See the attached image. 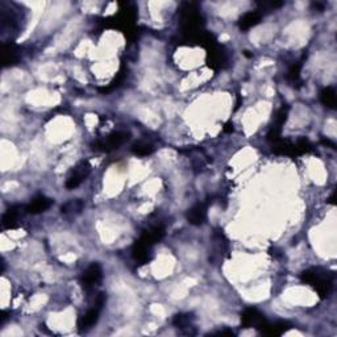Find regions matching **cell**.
I'll list each match as a JSON object with an SVG mask.
<instances>
[{
  "mask_svg": "<svg viewBox=\"0 0 337 337\" xmlns=\"http://www.w3.org/2000/svg\"><path fill=\"white\" fill-rule=\"evenodd\" d=\"M103 278V269L99 262H93L86 270L83 271L80 277V284L85 290L90 291L95 287L96 284L102 281Z\"/></svg>",
  "mask_w": 337,
  "mask_h": 337,
  "instance_id": "cell-4",
  "label": "cell"
},
{
  "mask_svg": "<svg viewBox=\"0 0 337 337\" xmlns=\"http://www.w3.org/2000/svg\"><path fill=\"white\" fill-rule=\"evenodd\" d=\"M215 334L218 336H224V334H228V336H235V333L232 330H220V332H216Z\"/></svg>",
  "mask_w": 337,
  "mask_h": 337,
  "instance_id": "cell-20",
  "label": "cell"
},
{
  "mask_svg": "<svg viewBox=\"0 0 337 337\" xmlns=\"http://www.w3.org/2000/svg\"><path fill=\"white\" fill-rule=\"evenodd\" d=\"M321 142H323L324 145H328L332 149H336V144H334L333 141H330V140H321Z\"/></svg>",
  "mask_w": 337,
  "mask_h": 337,
  "instance_id": "cell-21",
  "label": "cell"
},
{
  "mask_svg": "<svg viewBox=\"0 0 337 337\" xmlns=\"http://www.w3.org/2000/svg\"><path fill=\"white\" fill-rule=\"evenodd\" d=\"M288 106H282L281 109L278 111L277 116H275V121L273 124V127L270 128V132L268 133V140L269 141H278L279 140V136H281L282 132V127L287 120V115H288Z\"/></svg>",
  "mask_w": 337,
  "mask_h": 337,
  "instance_id": "cell-6",
  "label": "cell"
},
{
  "mask_svg": "<svg viewBox=\"0 0 337 337\" xmlns=\"http://www.w3.org/2000/svg\"><path fill=\"white\" fill-rule=\"evenodd\" d=\"M223 131H224L225 133H232L233 131H235V128H233V124H232V122H227Z\"/></svg>",
  "mask_w": 337,
  "mask_h": 337,
  "instance_id": "cell-19",
  "label": "cell"
},
{
  "mask_svg": "<svg viewBox=\"0 0 337 337\" xmlns=\"http://www.w3.org/2000/svg\"><path fill=\"white\" fill-rule=\"evenodd\" d=\"M52 205H53V199L48 198L45 195H37L25 207V211L28 214H32V215H37V214H43V212L48 211Z\"/></svg>",
  "mask_w": 337,
  "mask_h": 337,
  "instance_id": "cell-8",
  "label": "cell"
},
{
  "mask_svg": "<svg viewBox=\"0 0 337 337\" xmlns=\"http://www.w3.org/2000/svg\"><path fill=\"white\" fill-rule=\"evenodd\" d=\"M301 279L315 288L321 299L329 297L333 288V273L323 268H310L304 270L301 274Z\"/></svg>",
  "mask_w": 337,
  "mask_h": 337,
  "instance_id": "cell-1",
  "label": "cell"
},
{
  "mask_svg": "<svg viewBox=\"0 0 337 337\" xmlns=\"http://www.w3.org/2000/svg\"><path fill=\"white\" fill-rule=\"evenodd\" d=\"M301 69H302V62L295 63L294 66L291 67L290 71L287 74V79L291 83H298L301 79Z\"/></svg>",
  "mask_w": 337,
  "mask_h": 337,
  "instance_id": "cell-18",
  "label": "cell"
},
{
  "mask_svg": "<svg viewBox=\"0 0 337 337\" xmlns=\"http://www.w3.org/2000/svg\"><path fill=\"white\" fill-rule=\"evenodd\" d=\"M83 207H85V203H83L80 199H71V200H69V202L61 205V212L65 214V215H69V214H80Z\"/></svg>",
  "mask_w": 337,
  "mask_h": 337,
  "instance_id": "cell-15",
  "label": "cell"
},
{
  "mask_svg": "<svg viewBox=\"0 0 337 337\" xmlns=\"http://www.w3.org/2000/svg\"><path fill=\"white\" fill-rule=\"evenodd\" d=\"M192 320H194L192 314H178L173 319V324L177 328H187L191 325Z\"/></svg>",
  "mask_w": 337,
  "mask_h": 337,
  "instance_id": "cell-17",
  "label": "cell"
},
{
  "mask_svg": "<svg viewBox=\"0 0 337 337\" xmlns=\"http://www.w3.org/2000/svg\"><path fill=\"white\" fill-rule=\"evenodd\" d=\"M23 209H25V207H23V205L20 204L11 205L10 208L6 211L3 218H2V225H3V228H16L17 223H19L21 215H23Z\"/></svg>",
  "mask_w": 337,
  "mask_h": 337,
  "instance_id": "cell-7",
  "label": "cell"
},
{
  "mask_svg": "<svg viewBox=\"0 0 337 337\" xmlns=\"http://www.w3.org/2000/svg\"><path fill=\"white\" fill-rule=\"evenodd\" d=\"M132 152L136 155H140V157H145V155H150L154 152V146L152 144L145 141H139L133 144L132 145Z\"/></svg>",
  "mask_w": 337,
  "mask_h": 337,
  "instance_id": "cell-16",
  "label": "cell"
},
{
  "mask_svg": "<svg viewBox=\"0 0 337 337\" xmlns=\"http://www.w3.org/2000/svg\"><path fill=\"white\" fill-rule=\"evenodd\" d=\"M100 311H102V308L94 306L91 310L87 311L86 314L80 317L79 321H78V330H79L80 333L90 330L96 323H98V320H99Z\"/></svg>",
  "mask_w": 337,
  "mask_h": 337,
  "instance_id": "cell-9",
  "label": "cell"
},
{
  "mask_svg": "<svg viewBox=\"0 0 337 337\" xmlns=\"http://www.w3.org/2000/svg\"><path fill=\"white\" fill-rule=\"evenodd\" d=\"M290 328H291V324L288 323V321L281 320V321H277V323H274V324L269 323L262 333L268 334V336H281V334H283L284 332H287Z\"/></svg>",
  "mask_w": 337,
  "mask_h": 337,
  "instance_id": "cell-13",
  "label": "cell"
},
{
  "mask_svg": "<svg viewBox=\"0 0 337 337\" xmlns=\"http://www.w3.org/2000/svg\"><path fill=\"white\" fill-rule=\"evenodd\" d=\"M20 54L19 49L14 44H4L3 45V66H12L15 63L19 62Z\"/></svg>",
  "mask_w": 337,
  "mask_h": 337,
  "instance_id": "cell-11",
  "label": "cell"
},
{
  "mask_svg": "<svg viewBox=\"0 0 337 337\" xmlns=\"http://www.w3.org/2000/svg\"><path fill=\"white\" fill-rule=\"evenodd\" d=\"M186 219L191 225H202L207 220V204L198 203L187 211Z\"/></svg>",
  "mask_w": 337,
  "mask_h": 337,
  "instance_id": "cell-10",
  "label": "cell"
},
{
  "mask_svg": "<svg viewBox=\"0 0 337 337\" xmlns=\"http://www.w3.org/2000/svg\"><path fill=\"white\" fill-rule=\"evenodd\" d=\"M91 173V165L87 161L79 162L75 167L71 170L69 178L66 179V189L67 190H74L76 189L80 183L90 176Z\"/></svg>",
  "mask_w": 337,
  "mask_h": 337,
  "instance_id": "cell-5",
  "label": "cell"
},
{
  "mask_svg": "<svg viewBox=\"0 0 337 337\" xmlns=\"http://www.w3.org/2000/svg\"><path fill=\"white\" fill-rule=\"evenodd\" d=\"M334 195H336V191H334L333 194H332V196H330V198H329V203H330V204H334Z\"/></svg>",
  "mask_w": 337,
  "mask_h": 337,
  "instance_id": "cell-22",
  "label": "cell"
},
{
  "mask_svg": "<svg viewBox=\"0 0 337 337\" xmlns=\"http://www.w3.org/2000/svg\"><path fill=\"white\" fill-rule=\"evenodd\" d=\"M269 321L266 320L265 315H262L257 308H248L241 315V325L244 328H255V329L264 332Z\"/></svg>",
  "mask_w": 337,
  "mask_h": 337,
  "instance_id": "cell-3",
  "label": "cell"
},
{
  "mask_svg": "<svg viewBox=\"0 0 337 337\" xmlns=\"http://www.w3.org/2000/svg\"><path fill=\"white\" fill-rule=\"evenodd\" d=\"M320 102L323 103V106L327 107V108L336 109L337 96L333 87H325V89L321 90Z\"/></svg>",
  "mask_w": 337,
  "mask_h": 337,
  "instance_id": "cell-14",
  "label": "cell"
},
{
  "mask_svg": "<svg viewBox=\"0 0 337 337\" xmlns=\"http://www.w3.org/2000/svg\"><path fill=\"white\" fill-rule=\"evenodd\" d=\"M131 137V133L125 132V131H116L112 132L111 135L107 136L106 140L103 141H98L94 144V149L96 150H102V152H112L115 149H119L120 146L127 142Z\"/></svg>",
  "mask_w": 337,
  "mask_h": 337,
  "instance_id": "cell-2",
  "label": "cell"
},
{
  "mask_svg": "<svg viewBox=\"0 0 337 337\" xmlns=\"http://www.w3.org/2000/svg\"><path fill=\"white\" fill-rule=\"evenodd\" d=\"M261 21V14L260 12H248L238 20V28L241 30H248L256 27Z\"/></svg>",
  "mask_w": 337,
  "mask_h": 337,
  "instance_id": "cell-12",
  "label": "cell"
}]
</instances>
